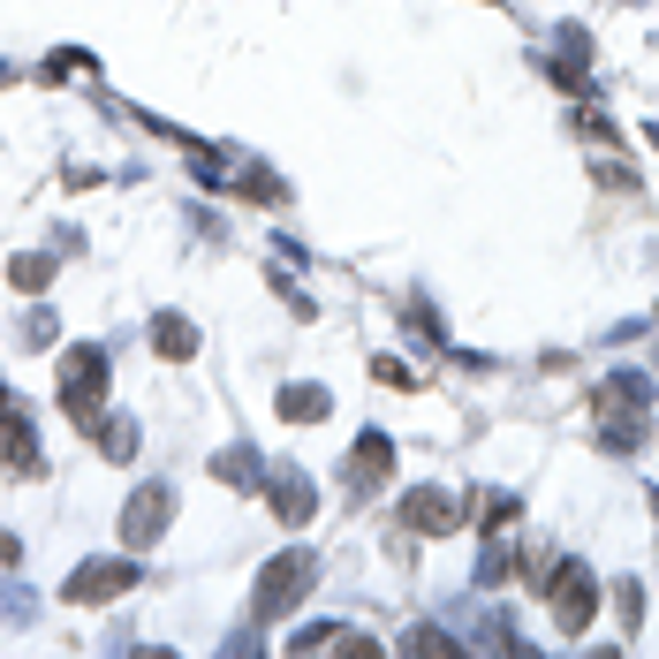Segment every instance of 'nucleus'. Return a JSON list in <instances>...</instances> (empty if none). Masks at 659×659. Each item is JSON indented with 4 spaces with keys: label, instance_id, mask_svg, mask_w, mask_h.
I'll use <instances>...</instances> for the list:
<instances>
[{
    "label": "nucleus",
    "instance_id": "obj_1",
    "mask_svg": "<svg viewBox=\"0 0 659 659\" xmlns=\"http://www.w3.org/2000/svg\"><path fill=\"white\" fill-rule=\"evenodd\" d=\"M296 591H311V561H281V569H273V584L258 591V607L273 615V607H288Z\"/></svg>",
    "mask_w": 659,
    "mask_h": 659
}]
</instances>
